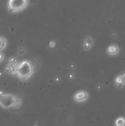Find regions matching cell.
Returning a JSON list of instances; mask_svg holds the SVG:
<instances>
[{"label":"cell","mask_w":125,"mask_h":126,"mask_svg":"<svg viewBox=\"0 0 125 126\" xmlns=\"http://www.w3.org/2000/svg\"><path fill=\"white\" fill-rule=\"evenodd\" d=\"M107 54L111 56H114V55H117L120 52V48L118 46L115 44H110V46L107 48Z\"/></svg>","instance_id":"7"},{"label":"cell","mask_w":125,"mask_h":126,"mask_svg":"<svg viewBox=\"0 0 125 126\" xmlns=\"http://www.w3.org/2000/svg\"><path fill=\"white\" fill-rule=\"evenodd\" d=\"M6 46H7V41L6 38L3 36H0V51L1 52L5 49Z\"/></svg>","instance_id":"10"},{"label":"cell","mask_w":125,"mask_h":126,"mask_svg":"<svg viewBox=\"0 0 125 126\" xmlns=\"http://www.w3.org/2000/svg\"><path fill=\"white\" fill-rule=\"evenodd\" d=\"M55 46H56V43H55V42L54 41H51L49 44V46L50 48H54L55 47Z\"/></svg>","instance_id":"11"},{"label":"cell","mask_w":125,"mask_h":126,"mask_svg":"<svg viewBox=\"0 0 125 126\" xmlns=\"http://www.w3.org/2000/svg\"><path fill=\"white\" fill-rule=\"evenodd\" d=\"M89 98V94L85 91H79L76 92L73 96V99L75 102L82 103L87 101Z\"/></svg>","instance_id":"5"},{"label":"cell","mask_w":125,"mask_h":126,"mask_svg":"<svg viewBox=\"0 0 125 126\" xmlns=\"http://www.w3.org/2000/svg\"><path fill=\"white\" fill-rule=\"evenodd\" d=\"M114 82H115V84L116 87H119V88H121L123 87L125 84V81L124 80V79L123 78L122 76L120 75L118 76H116L115 78L114 79Z\"/></svg>","instance_id":"8"},{"label":"cell","mask_w":125,"mask_h":126,"mask_svg":"<svg viewBox=\"0 0 125 126\" xmlns=\"http://www.w3.org/2000/svg\"><path fill=\"white\" fill-rule=\"evenodd\" d=\"M4 58V56L3 54H2V53L0 51V63H1V62L3 61Z\"/></svg>","instance_id":"12"},{"label":"cell","mask_w":125,"mask_h":126,"mask_svg":"<svg viewBox=\"0 0 125 126\" xmlns=\"http://www.w3.org/2000/svg\"><path fill=\"white\" fill-rule=\"evenodd\" d=\"M93 44V39L89 36L85 37L83 42V47L85 51H88L91 49Z\"/></svg>","instance_id":"6"},{"label":"cell","mask_w":125,"mask_h":126,"mask_svg":"<svg viewBox=\"0 0 125 126\" xmlns=\"http://www.w3.org/2000/svg\"><path fill=\"white\" fill-rule=\"evenodd\" d=\"M28 3L29 0H9L7 8L11 13H16L24 10Z\"/></svg>","instance_id":"3"},{"label":"cell","mask_w":125,"mask_h":126,"mask_svg":"<svg viewBox=\"0 0 125 126\" xmlns=\"http://www.w3.org/2000/svg\"><path fill=\"white\" fill-rule=\"evenodd\" d=\"M120 75L122 76V78L124 79V80L125 81V71H123V72L121 73L120 74Z\"/></svg>","instance_id":"13"},{"label":"cell","mask_w":125,"mask_h":126,"mask_svg":"<svg viewBox=\"0 0 125 126\" xmlns=\"http://www.w3.org/2000/svg\"><path fill=\"white\" fill-rule=\"evenodd\" d=\"M23 104V100L20 97L11 94H0V106L5 109L13 108H19Z\"/></svg>","instance_id":"2"},{"label":"cell","mask_w":125,"mask_h":126,"mask_svg":"<svg viewBox=\"0 0 125 126\" xmlns=\"http://www.w3.org/2000/svg\"><path fill=\"white\" fill-rule=\"evenodd\" d=\"M18 63L15 57H11L8 62V64L6 66V71L11 75H16V70Z\"/></svg>","instance_id":"4"},{"label":"cell","mask_w":125,"mask_h":126,"mask_svg":"<svg viewBox=\"0 0 125 126\" xmlns=\"http://www.w3.org/2000/svg\"><path fill=\"white\" fill-rule=\"evenodd\" d=\"M34 73V68L29 60H24L19 63L16 70V75L22 81L30 78Z\"/></svg>","instance_id":"1"},{"label":"cell","mask_w":125,"mask_h":126,"mask_svg":"<svg viewBox=\"0 0 125 126\" xmlns=\"http://www.w3.org/2000/svg\"><path fill=\"white\" fill-rule=\"evenodd\" d=\"M115 126H125V118L119 117L115 120Z\"/></svg>","instance_id":"9"}]
</instances>
